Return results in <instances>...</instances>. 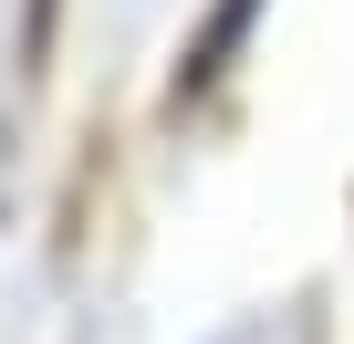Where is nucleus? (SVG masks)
<instances>
[{
  "label": "nucleus",
  "mask_w": 354,
  "mask_h": 344,
  "mask_svg": "<svg viewBox=\"0 0 354 344\" xmlns=\"http://www.w3.org/2000/svg\"><path fill=\"white\" fill-rule=\"evenodd\" d=\"M261 11V0H219V11H209V32H198V53H188V73H177V94H209V73L240 53V21Z\"/></svg>",
  "instance_id": "1"
}]
</instances>
